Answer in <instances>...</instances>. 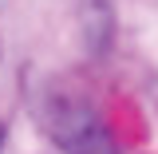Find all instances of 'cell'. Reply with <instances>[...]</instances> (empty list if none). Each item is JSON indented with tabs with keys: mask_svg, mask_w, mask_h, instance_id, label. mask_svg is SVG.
<instances>
[{
	"mask_svg": "<svg viewBox=\"0 0 158 154\" xmlns=\"http://www.w3.org/2000/svg\"><path fill=\"white\" fill-rule=\"evenodd\" d=\"M0 142H4V131H0Z\"/></svg>",
	"mask_w": 158,
	"mask_h": 154,
	"instance_id": "2",
	"label": "cell"
},
{
	"mask_svg": "<svg viewBox=\"0 0 158 154\" xmlns=\"http://www.w3.org/2000/svg\"><path fill=\"white\" fill-rule=\"evenodd\" d=\"M44 127L67 154H115L107 127L95 119L91 107L75 99H48L44 103Z\"/></svg>",
	"mask_w": 158,
	"mask_h": 154,
	"instance_id": "1",
	"label": "cell"
}]
</instances>
